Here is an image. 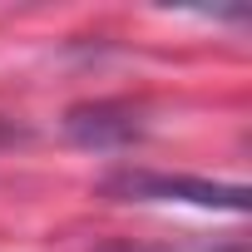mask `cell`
<instances>
[{
  "label": "cell",
  "instance_id": "obj_2",
  "mask_svg": "<svg viewBox=\"0 0 252 252\" xmlns=\"http://www.w3.org/2000/svg\"><path fill=\"white\" fill-rule=\"evenodd\" d=\"M64 129L74 144L84 149H119V144H134L144 134V119L134 104H114V99H99V104H79L64 114Z\"/></svg>",
  "mask_w": 252,
  "mask_h": 252
},
{
  "label": "cell",
  "instance_id": "obj_3",
  "mask_svg": "<svg viewBox=\"0 0 252 252\" xmlns=\"http://www.w3.org/2000/svg\"><path fill=\"white\" fill-rule=\"evenodd\" d=\"M94 252H242V242H168V237H114Z\"/></svg>",
  "mask_w": 252,
  "mask_h": 252
},
{
  "label": "cell",
  "instance_id": "obj_4",
  "mask_svg": "<svg viewBox=\"0 0 252 252\" xmlns=\"http://www.w3.org/2000/svg\"><path fill=\"white\" fill-rule=\"evenodd\" d=\"M5 134H10V129H0V139H5Z\"/></svg>",
  "mask_w": 252,
  "mask_h": 252
},
{
  "label": "cell",
  "instance_id": "obj_1",
  "mask_svg": "<svg viewBox=\"0 0 252 252\" xmlns=\"http://www.w3.org/2000/svg\"><path fill=\"white\" fill-rule=\"evenodd\" d=\"M109 198L124 203H193L213 213H242L247 188L242 183H213V178H188V173H154V168H119L104 178Z\"/></svg>",
  "mask_w": 252,
  "mask_h": 252
}]
</instances>
